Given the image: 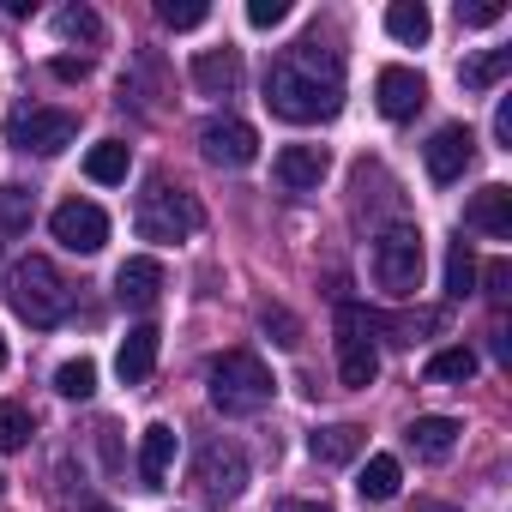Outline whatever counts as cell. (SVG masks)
Listing matches in <instances>:
<instances>
[{"mask_svg": "<svg viewBox=\"0 0 512 512\" xmlns=\"http://www.w3.org/2000/svg\"><path fill=\"white\" fill-rule=\"evenodd\" d=\"M266 103H272V115H284L296 127L332 121L344 109V61H338V49H326L320 37H302L290 55H278L266 67Z\"/></svg>", "mask_w": 512, "mask_h": 512, "instance_id": "cell-1", "label": "cell"}, {"mask_svg": "<svg viewBox=\"0 0 512 512\" xmlns=\"http://www.w3.org/2000/svg\"><path fill=\"white\" fill-rule=\"evenodd\" d=\"M115 296H121L127 308H151V302L163 296V266L151 260V253H133V260H121V272H115Z\"/></svg>", "mask_w": 512, "mask_h": 512, "instance_id": "cell-15", "label": "cell"}, {"mask_svg": "<svg viewBox=\"0 0 512 512\" xmlns=\"http://www.w3.org/2000/svg\"><path fill=\"white\" fill-rule=\"evenodd\" d=\"M0 494H7V476H0Z\"/></svg>", "mask_w": 512, "mask_h": 512, "instance_id": "cell-41", "label": "cell"}, {"mask_svg": "<svg viewBox=\"0 0 512 512\" xmlns=\"http://www.w3.org/2000/svg\"><path fill=\"white\" fill-rule=\"evenodd\" d=\"M55 31H61V43H85V49L103 43V19L91 7H61L55 13Z\"/></svg>", "mask_w": 512, "mask_h": 512, "instance_id": "cell-27", "label": "cell"}, {"mask_svg": "<svg viewBox=\"0 0 512 512\" xmlns=\"http://www.w3.org/2000/svg\"><path fill=\"white\" fill-rule=\"evenodd\" d=\"M470 157H476V133H470V127H440V133L428 139V151H422L428 181H440V187H452V181L470 169Z\"/></svg>", "mask_w": 512, "mask_h": 512, "instance_id": "cell-12", "label": "cell"}, {"mask_svg": "<svg viewBox=\"0 0 512 512\" xmlns=\"http://www.w3.org/2000/svg\"><path fill=\"white\" fill-rule=\"evenodd\" d=\"M55 392H61V398H91V392H97V362H91V356L61 362V368H55Z\"/></svg>", "mask_w": 512, "mask_h": 512, "instance_id": "cell-29", "label": "cell"}, {"mask_svg": "<svg viewBox=\"0 0 512 512\" xmlns=\"http://www.w3.org/2000/svg\"><path fill=\"white\" fill-rule=\"evenodd\" d=\"M31 434H37V422H31V410H25V404H0V452L31 446Z\"/></svg>", "mask_w": 512, "mask_h": 512, "instance_id": "cell-30", "label": "cell"}, {"mask_svg": "<svg viewBox=\"0 0 512 512\" xmlns=\"http://www.w3.org/2000/svg\"><path fill=\"white\" fill-rule=\"evenodd\" d=\"M157 19L169 31H199L211 19V7H205V0H157Z\"/></svg>", "mask_w": 512, "mask_h": 512, "instance_id": "cell-31", "label": "cell"}, {"mask_svg": "<svg viewBox=\"0 0 512 512\" xmlns=\"http://www.w3.org/2000/svg\"><path fill=\"white\" fill-rule=\"evenodd\" d=\"M49 229H55V241H61L67 253H97V247L109 241V217H103V205H91V199H67V205H55Z\"/></svg>", "mask_w": 512, "mask_h": 512, "instance_id": "cell-10", "label": "cell"}, {"mask_svg": "<svg viewBox=\"0 0 512 512\" xmlns=\"http://www.w3.org/2000/svg\"><path fill=\"white\" fill-rule=\"evenodd\" d=\"M428 512H440V506H428Z\"/></svg>", "mask_w": 512, "mask_h": 512, "instance_id": "cell-42", "label": "cell"}, {"mask_svg": "<svg viewBox=\"0 0 512 512\" xmlns=\"http://www.w3.org/2000/svg\"><path fill=\"white\" fill-rule=\"evenodd\" d=\"M157 344H163V332L145 320V326H133L127 338H121V350H115V368H121V380L127 386H139V380H151V368H157Z\"/></svg>", "mask_w": 512, "mask_h": 512, "instance_id": "cell-17", "label": "cell"}, {"mask_svg": "<svg viewBox=\"0 0 512 512\" xmlns=\"http://www.w3.org/2000/svg\"><path fill=\"white\" fill-rule=\"evenodd\" d=\"M506 284H512V266H506V260H494V266H488V296H494V302H506Z\"/></svg>", "mask_w": 512, "mask_h": 512, "instance_id": "cell-36", "label": "cell"}, {"mask_svg": "<svg viewBox=\"0 0 512 512\" xmlns=\"http://www.w3.org/2000/svg\"><path fill=\"white\" fill-rule=\"evenodd\" d=\"M398 482H404V470H398V458L392 452H380V458H368V470H362V500H392L398 494Z\"/></svg>", "mask_w": 512, "mask_h": 512, "instance_id": "cell-28", "label": "cell"}, {"mask_svg": "<svg viewBox=\"0 0 512 512\" xmlns=\"http://www.w3.org/2000/svg\"><path fill=\"white\" fill-rule=\"evenodd\" d=\"M79 512H115V506H97V500H91V506H79Z\"/></svg>", "mask_w": 512, "mask_h": 512, "instance_id": "cell-39", "label": "cell"}, {"mask_svg": "<svg viewBox=\"0 0 512 512\" xmlns=\"http://www.w3.org/2000/svg\"><path fill=\"white\" fill-rule=\"evenodd\" d=\"M193 488H199V500H205L211 512L235 506L241 488H247V452H241L235 440H211V446H199V458H193Z\"/></svg>", "mask_w": 512, "mask_h": 512, "instance_id": "cell-7", "label": "cell"}, {"mask_svg": "<svg viewBox=\"0 0 512 512\" xmlns=\"http://www.w3.org/2000/svg\"><path fill=\"white\" fill-rule=\"evenodd\" d=\"M506 73H512V49H482V55H470V61L458 67L464 91H494Z\"/></svg>", "mask_w": 512, "mask_h": 512, "instance_id": "cell-21", "label": "cell"}, {"mask_svg": "<svg viewBox=\"0 0 512 512\" xmlns=\"http://www.w3.org/2000/svg\"><path fill=\"white\" fill-rule=\"evenodd\" d=\"M85 73H91V61H73V55H61V61H55V79H67V85H73V79H85Z\"/></svg>", "mask_w": 512, "mask_h": 512, "instance_id": "cell-37", "label": "cell"}, {"mask_svg": "<svg viewBox=\"0 0 512 512\" xmlns=\"http://www.w3.org/2000/svg\"><path fill=\"white\" fill-rule=\"evenodd\" d=\"M380 374V350H374V314L356 302H338V380L350 392H368Z\"/></svg>", "mask_w": 512, "mask_h": 512, "instance_id": "cell-6", "label": "cell"}, {"mask_svg": "<svg viewBox=\"0 0 512 512\" xmlns=\"http://www.w3.org/2000/svg\"><path fill=\"white\" fill-rule=\"evenodd\" d=\"M470 290H476V253H470V241L458 235V241L446 247V296H452V302H464Z\"/></svg>", "mask_w": 512, "mask_h": 512, "instance_id": "cell-26", "label": "cell"}, {"mask_svg": "<svg viewBox=\"0 0 512 512\" xmlns=\"http://www.w3.org/2000/svg\"><path fill=\"white\" fill-rule=\"evenodd\" d=\"M374 284L392 302H410L422 290V229H410V223L380 229V241H374Z\"/></svg>", "mask_w": 512, "mask_h": 512, "instance_id": "cell-5", "label": "cell"}, {"mask_svg": "<svg viewBox=\"0 0 512 512\" xmlns=\"http://www.w3.org/2000/svg\"><path fill=\"white\" fill-rule=\"evenodd\" d=\"M464 223H470V229H482V235H494V241H506V235H512V187L488 181L482 193H470Z\"/></svg>", "mask_w": 512, "mask_h": 512, "instance_id": "cell-14", "label": "cell"}, {"mask_svg": "<svg viewBox=\"0 0 512 512\" xmlns=\"http://www.w3.org/2000/svg\"><path fill=\"white\" fill-rule=\"evenodd\" d=\"M7 302L19 308V320H31L37 332H49V326H61L73 314V284L55 272V260L31 253V260H19L13 278H7Z\"/></svg>", "mask_w": 512, "mask_h": 512, "instance_id": "cell-3", "label": "cell"}, {"mask_svg": "<svg viewBox=\"0 0 512 512\" xmlns=\"http://www.w3.org/2000/svg\"><path fill=\"white\" fill-rule=\"evenodd\" d=\"M284 19H290V0H253V7H247V25L253 31H272Z\"/></svg>", "mask_w": 512, "mask_h": 512, "instance_id": "cell-33", "label": "cell"}, {"mask_svg": "<svg viewBox=\"0 0 512 512\" xmlns=\"http://www.w3.org/2000/svg\"><path fill=\"white\" fill-rule=\"evenodd\" d=\"M404 440H410V452H416L422 464H440V458H452V446H458V422H452V416H416Z\"/></svg>", "mask_w": 512, "mask_h": 512, "instance_id": "cell-19", "label": "cell"}, {"mask_svg": "<svg viewBox=\"0 0 512 512\" xmlns=\"http://www.w3.org/2000/svg\"><path fill=\"white\" fill-rule=\"evenodd\" d=\"M506 19V7L500 0H482V7H458V25H470V31H482V25H500Z\"/></svg>", "mask_w": 512, "mask_h": 512, "instance_id": "cell-34", "label": "cell"}, {"mask_svg": "<svg viewBox=\"0 0 512 512\" xmlns=\"http://www.w3.org/2000/svg\"><path fill=\"white\" fill-rule=\"evenodd\" d=\"M31 217H37V193L31 187H0V241L25 235Z\"/></svg>", "mask_w": 512, "mask_h": 512, "instance_id": "cell-24", "label": "cell"}, {"mask_svg": "<svg viewBox=\"0 0 512 512\" xmlns=\"http://www.w3.org/2000/svg\"><path fill=\"white\" fill-rule=\"evenodd\" d=\"M199 151H205L217 169H247L253 157H260V133H253L247 121H235V115H211V121L199 127Z\"/></svg>", "mask_w": 512, "mask_h": 512, "instance_id": "cell-9", "label": "cell"}, {"mask_svg": "<svg viewBox=\"0 0 512 512\" xmlns=\"http://www.w3.org/2000/svg\"><path fill=\"white\" fill-rule=\"evenodd\" d=\"M193 85L205 97H235L241 91V55L235 49H205L193 55Z\"/></svg>", "mask_w": 512, "mask_h": 512, "instance_id": "cell-16", "label": "cell"}, {"mask_svg": "<svg viewBox=\"0 0 512 512\" xmlns=\"http://www.w3.org/2000/svg\"><path fill=\"white\" fill-rule=\"evenodd\" d=\"M0 368H7V338H0Z\"/></svg>", "mask_w": 512, "mask_h": 512, "instance_id": "cell-40", "label": "cell"}, {"mask_svg": "<svg viewBox=\"0 0 512 512\" xmlns=\"http://www.w3.org/2000/svg\"><path fill=\"white\" fill-rule=\"evenodd\" d=\"M260 326L272 332L278 350H296V344H302V320H296L290 308H260Z\"/></svg>", "mask_w": 512, "mask_h": 512, "instance_id": "cell-32", "label": "cell"}, {"mask_svg": "<svg viewBox=\"0 0 512 512\" xmlns=\"http://www.w3.org/2000/svg\"><path fill=\"white\" fill-rule=\"evenodd\" d=\"M205 392H211V404L223 416H253V410L272 404V368L253 350H223L205 368Z\"/></svg>", "mask_w": 512, "mask_h": 512, "instance_id": "cell-2", "label": "cell"}, {"mask_svg": "<svg viewBox=\"0 0 512 512\" xmlns=\"http://www.w3.org/2000/svg\"><path fill=\"white\" fill-rule=\"evenodd\" d=\"M278 512H332V506H320V500H284Z\"/></svg>", "mask_w": 512, "mask_h": 512, "instance_id": "cell-38", "label": "cell"}, {"mask_svg": "<svg viewBox=\"0 0 512 512\" xmlns=\"http://www.w3.org/2000/svg\"><path fill=\"white\" fill-rule=\"evenodd\" d=\"M73 133H79V121L67 109H13V121H7V145L13 151H37V157L67 151Z\"/></svg>", "mask_w": 512, "mask_h": 512, "instance_id": "cell-8", "label": "cell"}, {"mask_svg": "<svg viewBox=\"0 0 512 512\" xmlns=\"http://www.w3.org/2000/svg\"><path fill=\"white\" fill-rule=\"evenodd\" d=\"M169 464H175V428L169 422H151L139 434V482L145 488H163L169 482Z\"/></svg>", "mask_w": 512, "mask_h": 512, "instance_id": "cell-18", "label": "cell"}, {"mask_svg": "<svg viewBox=\"0 0 512 512\" xmlns=\"http://www.w3.org/2000/svg\"><path fill=\"white\" fill-rule=\"evenodd\" d=\"M494 139L512 151V97H500V103H494Z\"/></svg>", "mask_w": 512, "mask_h": 512, "instance_id": "cell-35", "label": "cell"}, {"mask_svg": "<svg viewBox=\"0 0 512 512\" xmlns=\"http://www.w3.org/2000/svg\"><path fill=\"white\" fill-rule=\"evenodd\" d=\"M374 97H380V115H386V121H410V115L428 103V79H422L416 67H380Z\"/></svg>", "mask_w": 512, "mask_h": 512, "instance_id": "cell-11", "label": "cell"}, {"mask_svg": "<svg viewBox=\"0 0 512 512\" xmlns=\"http://www.w3.org/2000/svg\"><path fill=\"white\" fill-rule=\"evenodd\" d=\"M362 428L356 422H332V428H314L308 434V452H314V464H350L356 452H362Z\"/></svg>", "mask_w": 512, "mask_h": 512, "instance_id": "cell-20", "label": "cell"}, {"mask_svg": "<svg viewBox=\"0 0 512 512\" xmlns=\"http://www.w3.org/2000/svg\"><path fill=\"white\" fill-rule=\"evenodd\" d=\"M199 223H205V211H199V199H193L181 181H169V175H151V181H145L139 211H133V229H139L145 241H187Z\"/></svg>", "mask_w": 512, "mask_h": 512, "instance_id": "cell-4", "label": "cell"}, {"mask_svg": "<svg viewBox=\"0 0 512 512\" xmlns=\"http://www.w3.org/2000/svg\"><path fill=\"white\" fill-rule=\"evenodd\" d=\"M386 31L398 37V43H428V31H434V19H428V7H422V0H392V7H386Z\"/></svg>", "mask_w": 512, "mask_h": 512, "instance_id": "cell-23", "label": "cell"}, {"mask_svg": "<svg viewBox=\"0 0 512 512\" xmlns=\"http://www.w3.org/2000/svg\"><path fill=\"white\" fill-rule=\"evenodd\" d=\"M476 374V350L470 344H452V350H434L428 356V380L434 386H464Z\"/></svg>", "mask_w": 512, "mask_h": 512, "instance_id": "cell-25", "label": "cell"}, {"mask_svg": "<svg viewBox=\"0 0 512 512\" xmlns=\"http://www.w3.org/2000/svg\"><path fill=\"white\" fill-rule=\"evenodd\" d=\"M127 169H133V151H127L121 139H103V145H91V157H85V175L103 181V187H121Z\"/></svg>", "mask_w": 512, "mask_h": 512, "instance_id": "cell-22", "label": "cell"}, {"mask_svg": "<svg viewBox=\"0 0 512 512\" xmlns=\"http://www.w3.org/2000/svg\"><path fill=\"white\" fill-rule=\"evenodd\" d=\"M326 169H332L326 145H284V151H278V163H272V175H278V187H284V193H308V187H320V181H326Z\"/></svg>", "mask_w": 512, "mask_h": 512, "instance_id": "cell-13", "label": "cell"}]
</instances>
